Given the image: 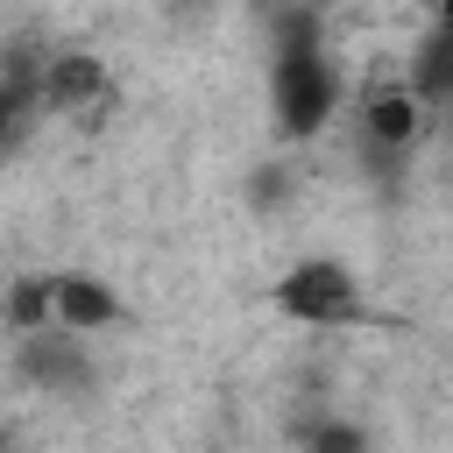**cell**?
I'll list each match as a JSON object with an SVG mask.
<instances>
[{"instance_id":"cell-6","label":"cell","mask_w":453,"mask_h":453,"mask_svg":"<svg viewBox=\"0 0 453 453\" xmlns=\"http://www.w3.org/2000/svg\"><path fill=\"white\" fill-rule=\"evenodd\" d=\"M21 375L42 389V396H78V389H92V340H71V333H57V326H42V333H21Z\"/></svg>"},{"instance_id":"cell-8","label":"cell","mask_w":453,"mask_h":453,"mask_svg":"<svg viewBox=\"0 0 453 453\" xmlns=\"http://www.w3.org/2000/svg\"><path fill=\"white\" fill-rule=\"evenodd\" d=\"M304 453H368V432L354 418H326V425L304 432Z\"/></svg>"},{"instance_id":"cell-3","label":"cell","mask_w":453,"mask_h":453,"mask_svg":"<svg viewBox=\"0 0 453 453\" xmlns=\"http://www.w3.org/2000/svg\"><path fill=\"white\" fill-rule=\"evenodd\" d=\"M113 106V71L85 50H57L35 64V113H64V120H99Z\"/></svg>"},{"instance_id":"cell-5","label":"cell","mask_w":453,"mask_h":453,"mask_svg":"<svg viewBox=\"0 0 453 453\" xmlns=\"http://www.w3.org/2000/svg\"><path fill=\"white\" fill-rule=\"evenodd\" d=\"M120 319H127V304H120V290H113L106 276H85V269H57V276H50V326H57V333L99 340V333H113Z\"/></svg>"},{"instance_id":"cell-4","label":"cell","mask_w":453,"mask_h":453,"mask_svg":"<svg viewBox=\"0 0 453 453\" xmlns=\"http://www.w3.org/2000/svg\"><path fill=\"white\" fill-rule=\"evenodd\" d=\"M425 106H418V92L403 85V78H382V85H368L361 92V106H354V127H361V149L368 156H382V163H396L418 134H425Z\"/></svg>"},{"instance_id":"cell-2","label":"cell","mask_w":453,"mask_h":453,"mask_svg":"<svg viewBox=\"0 0 453 453\" xmlns=\"http://www.w3.org/2000/svg\"><path fill=\"white\" fill-rule=\"evenodd\" d=\"M276 311L290 326H311V333H333V326H354L361 319V283L347 262L333 255H311V262H290L276 276Z\"/></svg>"},{"instance_id":"cell-1","label":"cell","mask_w":453,"mask_h":453,"mask_svg":"<svg viewBox=\"0 0 453 453\" xmlns=\"http://www.w3.org/2000/svg\"><path fill=\"white\" fill-rule=\"evenodd\" d=\"M347 99V78L333 64V50L319 42V21L311 14H290L283 21V42L269 57V106H276V127L290 142H311Z\"/></svg>"},{"instance_id":"cell-7","label":"cell","mask_w":453,"mask_h":453,"mask_svg":"<svg viewBox=\"0 0 453 453\" xmlns=\"http://www.w3.org/2000/svg\"><path fill=\"white\" fill-rule=\"evenodd\" d=\"M403 85L418 92V106H425V113L453 106V14H439V21L425 28V42H418V57H411Z\"/></svg>"}]
</instances>
